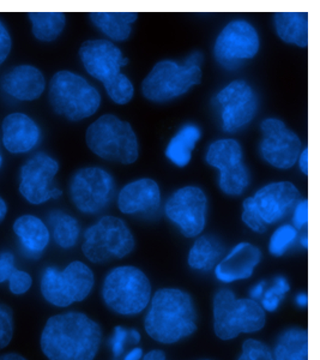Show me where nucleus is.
Listing matches in <instances>:
<instances>
[{"instance_id":"1","label":"nucleus","mask_w":320,"mask_h":360,"mask_svg":"<svg viewBox=\"0 0 320 360\" xmlns=\"http://www.w3.org/2000/svg\"><path fill=\"white\" fill-rule=\"evenodd\" d=\"M101 339L99 324L86 314L70 311L47 319L40 346L48 360H94Z\"/></svg>"},{"instance_id":"2","label":"nucleus","mask_w":320,"mask_h":360,"mask_svg":"<svg viewBox=\"0 0 320 360\" xmlns=\"http://www.w3.org/2000/svg\"><path fill=\"white\" fill-rule=\"evenodd\" d=\"M148 335L161 344H175L197 329V314L191 295L177 288H161L154 295L144 319Z\"/></svg>"},{"instance_id":"3","label":"nucleus","mask_w":320,"mask_h":360,"mask_svg":"<svg viewBox=\"0 0 320 360\" xmlns=\"http://www.w3.org/2000/svg\"><path fill=\"white\" fill-rule=\"evenodd\" d=\"M79 58L86 72L102 82L115 103L126 105L131 101L135 88L120 71L128 65V58L123 57L119 47L108 40H88L79 49Z\"/></svg>"},{"instance_id":"4","label":"nucleus","mask_w":320,"mask_h":360,"mask_svg":"<svg viewBox=\"0 0 320 360\" xmlns=\"http://www.w3.org/2000/svg\"><path fill=\"white\" fill-rule=\"evenodd\" d=\"M300 201L301 195L295 185L289 181L271 183L244 201L242 221L255 232L265 233L269 226L292 213Z\"/></svg>"},{"instance_id":"5","label":"nucleus","mask_w":320,"mask_h":360,"mask_svg":"<svg viewBox=\"0 0 320 360\" xmlns=\"http://www.w3.org/2000/svg\"><path fill=\"white\" fill-rule=\"evenodd\" d=\"M203 60V54L196 52L182 65L172 60L157 63L142 83L144 98L154 103H166L185 94L191 86L201 84Z\"/></svg>"},{"instance_id":"6","label":"nucleus","mask_w":320,"mask_h":360,"mask_svg":"<svg viewBox=\"0 0 320 360\" xmlns=\"http://www.w3.org/2000/svg\"><path fill=\"white\" fill-rule=\"evenodd\" d=\"M86 146L101 159L133 164L138 159V141L128 122L113 115H105L88 127Z\"/></svg>"},{"instance_id":"7","label":"nucleus","mask_w":320,"mask_h":360,"mask_svg":"<svg viewBox=\"0 0 320 360\" xmlns=\"http://www.w3.org/2000/svg\"><path fill=\"white\" fill-rule=\"evenodd\" d=\"M51 106L57 115L71 122H79L94 115L101 95L95 86L79 75L71 71H59L50 82Z\"/></svg>"},{"instance_id":"8","label":"nucleus","mask_w":320,"mask_h":360,"mask_svg":"<svg viewBox=\"0 0 320 360\" xmlns=\"http://www.w3.org/2000/svg\"><path fill=\"white\" fill-rule=\"evenodd\" d=\"M267 316L252 299H239L228 288H221L213 298V330L221 340L235 339L241 333L263 329Z\"/></svg>"},{"instance_id":"9","label":"nucleus","mask_w":320,"mask_h":360,"mask_svg":"<svg viewBox=\"0 0 320 360\" xmlns=\"http://www.w3.org/2000/svg\"><path fill=\"white\" fill-rule=\"evenodd\" d=\"M103 302L120 315H137L148 307L152 285L135 266H118L108 273L102 286Z\"/></svg>"},{"instance_id":"10","label":"nucleus","mask_w":320,"mask_h":360,"mask_svg":"<svg viewBox=\"0 0 320 360\" xmlns=\"http://www.w3.org/2000/svg\"><path fill=\"white\" fill-rule=\"evenodd\" d=\"M94 283L93 270L86 263L74 261L62 270L47 266L41 275L40 291L51 305L67 307L88 298Z\"/></svg>"},{"instance_id":"11","label":"nucleus","mask_w":320,"mask_h":360,"mask_svg":"<svg viewBox=\"0 0 320 360\" xmlns=\"http://www.w3.org/2000/svg\"><path fill=\"white\" fill-rule=\"evenodd\" d=\"M135 239L126 224L118 217H103L84 232L82 251L93 263H105L128 256Z\"/></svg>"},{"instance_id":"12","label":"nucleus","mask_w":320,"mask_h":360,"mask_svg":"<svg viewBox=\"0 0 320 360\" xmlns=\"http://www.w3.org/2000/svg\"><path fill=\"white\" fill-rule=\"evenodd\" d=\"M114 193V179L102 168H82L71 179V200L84 214L100 213L111 203Z\"/></svg>"},{"instance_id":"13","label":"nucleus","mask_w":320,"mask_h":360,"mask_svg":"<svg viewBox=\"0 0 320 360\" xmlns=\"http://www.w3.org/2000/svg\"><path fill=\"white\" fill-rule=\"evenodd\" d=\"M59 164L46 153H36L22 166L20 193L30 205H42L62 196L60 188L53 186Z\"/></svg>"},{"instance_id":"14","label":"nucleus","mask_w":320,"mask_h":360,"mask_svg":"<svg viewBox=\"0 0 320 360\" xmlns=\"http://www.w3.org/2000/svg\"><path fill=\"white\" fill-rule=\"evenodd\" d=\"M206 162L218 168V184L223 193L240 196L250 184L247 168L242 164L241 146L235 139H218L206 153Z\"/></svg>"},{"instance_id":"15","label":"nucleus","mask_w":320,"mask_h":360,"mask_svg":"<svg viewBox=\"0 0 320 360\" xmlns=\"http://www.w3.org/2000/svg\"><path fill=\"white\" fill-rule=\"evenodd\" d=\"M259 51L257 30L246 21L230 22L215 42L213 54L226 69H236L245 59L255 57Z\"/></svg>"},{"instance_id":"16","label":"nucleus","mask_w":320,"mask_h":360,"mask_svg":"<svg viewBox=\"0 0 320 360\" xmlns=\"http://www.w3.org/2000/svg\"><path fill=\"white\" fill-rule=\"evenodd\" d=\"M208 200L203 190L185 186L178 190L166 203V215L187 238L197 237L206 227Z\"/></svg>"},{"instance_id":"17","label":"nucleus","mask_w":320,"mask_h":360,"mask_svg":"<svg viewBox=\"0 0 320 360\" xmlns=\"http://www.w3.org/2000/svg\"><path fill=\"white\" fill-rule=\"evenodd\" d=\"M263 139L260 154L264 160L279 169H289L296 164L301 153V139L276 118L265 119L260 125Z\"/></svg>"},{"instance_id":"18","label":"nucleus","mask_w":320,"mask_h":360,"mask_svg":"<svg viewBox=\"0 0 320 360\" xmlns=\"http://www.w3.org/2000/svg\"><path fill=\"white\" fill-rule=\"evenodd\" d=\"M221 106L222 127L226 132H234L255 118L258 100L255 90L245 81H234L216 95Z\"/></svg>"},{"instance_id":"19","label":"nucleus","mask_w":320,"mask_h":360,"mask_svg":"<svg viewBox=\"0 0 320 360\" xmlns=\"http://www.w3.org/2000/svg\"><path fill=\"white\" fill-rule=\"evenodd\" d=\"M0 88L18 101H34L45 91V76L33 65L15 66L1 76Z\"/></svg>"},{"instance_id":"20","label":"nucleus","mask_w":320,"mask_h":360,"mask_svg":"<svg viewBox=\"0 0 320 360\" xmlns=\"http://www.w3.org/2000/svg\"><path fill=\"white\" fill-rule=\"evenodd\" d=\"M1 131L3 146L11 154H25L33 150L41 139V130L35 120L18 112L5 117Z\"/></svg>"},{"instance_id":"21","label":"nucleus","mask_w":320,"mask_h":360,"mask_svg":"<svg viewBox=\"0 0 320 360\" xmlns=\"http://www.w3.org/2000/svg\"><path fill=\"white\" fill-rule=\"evenodd\" d=\"M260 259L262 252L257 246L240 243L218 263L215 275L222 283H234L251 278Z\"/></svg>"},{"instance_id":"22","label":"nucleus","mask_w":320,"mask_h":360,"mask_svg":"<svg viewBox=\"0 0 320 360\" xmlns=\"http://www.w3.org/2000/svg\"><path fill=\"white\" fill-rule=\"evenodd\" d=\"M160 203V188L149 178L124 186L118 197V208L124 214L149 213L159 208Z\"/></svg>"},{"instance_id":"23","label":"nucleus","mask_w":320,"mask_h":360,"mask_svg":"<svg viewBox=\"0 0 320 360\" xmlns=\"http://www.w3.org/2000/svg\"><path fill=\"white\" fill-rule=\"evenodd\" d=\"M13 232L23 252L30 258H40L51 242L48 226L35 215H22L13 222Z\"/></svg>"},{"instance_id":"24","label":"nucleus","mask_w":320,"mask_h":360,"mask_svg":"<svg viewBox=\"0 0 320 360\" xmlns=\"http://www.w3.org/2000/svg\"><path fill=\"white\" fill-rule=\"evenodd\" d=\"M276 32L287 44L307 47L308 15L306 13H279L274 16Z\"/></svg>"},{"instance_id":"25","label":"nucleus","mask_w":320,"mask_h":360,"mask_svg":"<svg viewBox=\"0 0 320 360\" xmlns=\"http://www.w3.org/2000/svg\"><path fill=\"white\" fill-rule=\"evenodd\" d=\"M91 22L114 41H124L131 35L132 23L138 18L133 13H91Z\"/></svg>"},{"instance_id":"26","label":"nucleus","mask_w":320,"mask_h":360,"mask_svg":"<svg viewBox=\"0 0 320 360\" xmlns=\"http://www.w3.org/2000/svg\"><path fill=\"white\" fill-rule=\"evenodd\" d=\"M54 243L62 249H71L79 242L81 227L74 217L62 210H53L47 217Z\"/></svg>"},{"instance_id":"27","label":"nucleus","mask_w":320,"mask_h":360,"mask_svg":"<svg viewBox=\"0 0 320 360\" xmlns=\"http://www.w3.org/2000/svg\"><path fill=\"white\" fill-rule=\"evenodd\" d=\"M223 254L225 248L216 238L211 236L198 238L189 250V266L199 271H209L218 264Z\"/></svg>"},{"instance_id":"28","label":"nucleus","mask_w":320,"mask_h":360,"mask_svg":"<svg viewBox=\"0 0 320 360\" xmlns=\"http://www.w3.org/2000/svg\"><path fill=\"white\" fill-rule=\"evenodd\" d=\"M274 360H308V334L301 328H291L276 342Z\"/></svg>"},{"instance_id":"29","label":"nucleus","mask_w":320,"mask_h":360,"mask_svg":"<svg viewBox=\"0 0 320 360\" xmlns=\"http://www.w3.org/2000/svg\"><path fill=\"white\" fill-rule=\"evenodd\" d=\"M201 139V130L194 125H186L174 136L166 148V156L173 164L185 167L191 161V154Z\"/></svg>"},{"instance_id":"30","label":"nucleus","mask_w":320,"mask_h":360,"mask_svg":"<svg viewBox=\"0 0 320 360\" xmlns=\"http://www.w3.org/2000/svg\"><path fill=\"white\" fill-rule=\"evenodd\" d=\"M28 18L33 35L39 41H54L65 28L66 17L62 13H29Z\"/></svg>"},{"instance_id":"31","label":"nucleus","mask_w":320,"mask_h":360,"mask_svg":"<svg viewBox=\"0 0 320 360\" xmlns=\"http://www.w3.org/2000/svg\"><path fill=\"white\" fill-rule=\"evenodd\" d=\"M140 341V334L135 329L128 330L126 328L118 327L114 328V333L109 340L112 352H113V359L119 360L123 356L128 346L137 345Z\"/></svg>"},{"instance_id":"32","label":"nucleus","mask_w":320,"mask_h":360,"mask_svg":"<svg viewBox=\"0 0 320 360\" xmlns=\"http://www.w3.org/2000/svg\"><path fill=\"white\" fill-rule=\"evenodd\" d=\"M296 236H298V232L293 226H279V229H276L272 234L270 243H269L270 254L274 255L276 257L284 255V252L289 249V246L292 245L295 240Z\"/></svg>"},{"instance_id":"33","label":"nucleus","mask_w":320,"mask_h":360,"mask_svg":"<svg viewBox=\"0 0 320 360\" xmlns=\"http://www.w3.org/2000/svg\"><path fill=\"white\" fill-rule=\"evenodd\" d=\"M289 290H291V286L287 280L282 276H277L275 278L274 286L270 287L262 297L263 310L270 312L277 310V307H279V304L284 300Z\"/></svg>"},{"instance_id":"34","label":"nucleus","mask_w":320,"mask_h":360,"mask_svg":"<svg viewBox=\"0 0 320 360\" xmlns=\"http://www.w3.org/2000/svg\"><path fill=\"white\" fill-rule=\"evenodd\" d=\"M238 360H274L270 348L258 340H246Z\"/></svg>"},{"instance_id":"35","label":"nucleus","mask_w":320,"mask_h":360,"mask_svg":"<svg viewBox=\"0 0 320 360\" xmlns=\"http://www.w3.org/2000/svg\"><path fill=\"white\" fill-rule=\"evenodd\" d=\"M15 324L11 307L0 303V349L8 347L13 341Z\"/></svg>"},{"instance_id":"36","label":"nucleus","mask_w":320,"mask_h":360,"mask_svg":"<svg viewBox=\"0 0 320 360\" xmlns=\"http://www.w3.org/2000/svg\"><path fill=\"white\" fill-rule=\"evenodd\" d=\"M33 287V278L28 271L21 269L13 270V274L8 278V288L13 295H25Z\"/></svg>"},{"instance_id":"37","label":"nucleus","mask_w":320,"mask_h":360,"mask_svg":"<svg viewBox=\"0 0 320 360\" xmlns=\"http://www.w3.org/2000/svg\"><path fill=\"white\" fill-rule=\"evenodd\" d=\"M16 259L15 255L10 251L0 252V285L8 283V278L11 276L13 270L16 269Z\"/></svg>"},{"instance_id":"38","label":"nucleus","mask_w":320,"mask_h":360,"mask_svg":"<svg viewBox=\"0 0 320 360\" xmlns=\"http://www.w3.org/2000/svg\"><path fill=\"white\" fill-rule=\"evenodd\" d=\"M13 49V39L6 25L0 21V65L8 59Z\"/></svg>"},{"instance_id":"39","label":"nucleus","mask_w":320,"mask_h":360,"mask_svg":"<svg viewBox=\"0 0 320 360\" xmlns=\"http://www.w3.org/2000/svg\"><path fill=\"white\" fill-rule=\"evenodd\" d=\"M293 227L295 229H304L308 222V202L307 200L300 201L299 205H296L295 209L293 210Z\"/></svg>"},{"instance_id":"40","label":"nucleus","mask_w":320,"mask_h":360,"mask_svg":"<svg viewBox=\"0 0 320 360\" xmlns=\"http://www.w3.org/2000/svg\"><path fill=\"white\" fill-rule=\"evenodd\" d=\"M265 285H267V283L263 281V283H259L257 286L253 287V288L251 290L250 299L255 300V299L262 298L264 295V288H265Z\"/></svg>"},{"instance_id":"41","label":"nucleus","mask_w":320,"mask_h":360,"mask_svg":"<svg viewBox=\"0 0 320 360\" xmlns=\"http://www.w3.org/2000/svg\"><path fill=\"white\" fill-rule=\"evenodd\" d=\"M300 168L305 174H308V149H304V152L300 153Z\"/></svg>"},{"instance_id":"42","label":"nucleus","mask_w":320,"mask_h":360,"mask_svg":"<svg viewBox=\"0 0 320 360\" xmlns=\"http://www.w3.org/2000/svg\"><path fill=\"white\" fill-rule=\"evenodd\" d=\"M142 360H166V354H164V351L154 349L152 352H149L148 354H145Z\"/></svg>"},{"instance_id":"43","label":"nucleus","mask_w":320,"mask_h":360,"mask_svg":"<svg viewBox=\"0 0 320 360\" xmlns=\"http://www.w3.org/2000/svg\"><path fill=\"white\" fill-rule=\"evenodd\" d=\"M143 356V349L142 348H133L125 356L124 360H140Z\"/></svg>"},{"instance_id":"44","label":"nucleus","mask_w":320,"mask_h":360,"mask_svg":"<svg viewBox=\"0 0 320 360\" xmlns=\"http://www.w3.org/2000/svg\"><path fill=\"white\" fill-rule=\"evenodd\" d=\"M6 214H8V205L4 201V198L0 196V224L4 221Z\"/></svg>"},{"instance_id":"45","label":"nucleus","mask_w":320,"mask_h":360,"mask_svg":"<svg viewBox=\"0 0 320 360\" xmlns=\"http://www.w3.org/2000/svg\"><path fill=\"white\" fill-rule=\"evenodd\" d=\"M0 360H28L25 359V356L21 354H17V353H5L0 356Z\"/></svg>"},{"instance_id":"46","label":"nucleus","mask_w":320,"mask_h":360,"mask_svg":"<svg viewBox=\"0 0 320 360\" xmlns=\"http://www.w3.org/2000/svg\"><path fill=\"white\" fill-rule=\"evenodd\" d=\"M296 303L305 307V305L307 304V295H305V293H301V295H298V297H296Z\"/></svg>"},{"instance_id":"47","label":"nucleus","mask_w":320,"mask_h":360,"mask_svg":"<svg viewBox=\"0 0 320 360\" xmlns=\"http://www.w3.org/2000/svg\"><path fill=\"white\" fill-rule=\"evenodd\" d=\"M307 239H308L307 236H304V238H302V239H301V244H302V246H304V248H307V245H308Z\"/></svg>"},{"instance_id":"48","label":"nucleus","mask_w":320,"mask_h":360,"mask_svg":"<svg viewBox=\"0 0 320 360\" xmlns=\"http://www.w3.org/2000/svg\"><path fill=\"white\" fill-rule=\"evenodd\" d=\"M1 166H3V156L0 154V168H1Z\"/></svg>"}]
</instances>
